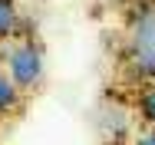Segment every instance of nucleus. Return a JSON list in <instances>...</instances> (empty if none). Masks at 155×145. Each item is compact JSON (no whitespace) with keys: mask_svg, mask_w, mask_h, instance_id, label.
I'll return each instance as SVG.
<instances>
[{"mask_svg":"<svg viewBox=\"0 0 155 145\" xmlns=\"http://www.w3.org/2000/svg\"><path fill=\"white\" fill-rule=\"evenodd\" d=\"M125 63L135 79L155 83V0H135L125 23Z\"/></svg>","mask_w":155,"mask_h":145,"instance_id":"f257e3e1","label":"nucleus"},{"mask_svg":"<svg viewBox=\"0 0 155 145\" xmlns=\"http://www.w3.org/2000/svg\"><path fill=\"white\" fill-rule=\"evenodd\" d=\"M3 56V66L10 73V79L17 83L20 92H30L43 83V73H46V63H43V46L33 40V36H23V40H10L7 50L0 53Z\"/></svg>","mask_w":155,"mask_h":145,"instance_id":"f03ea898","label":"nucleus"},{"mask_svg":"<svg viewBox=\"0 0 155 145\" xmlns=\"http://www.w3.org/2000/svg\"><path fill=\"white\" fill-rule=\"evenodd\" d=\"M20 102H23V92H20L17 83L10 79V73H7V66H3V56H0V116L17 112Z\"/></svg>","mask_w":155,"mask_h":145,"instance_id":"7ed1b4c3","label":"nucleus"},{"mask_svg":"<svg viewBox=\"0 0 155 145\" xmlns=\"http://www.w3.org/2000/svg\"><path fill=\"white\" fill-rule=\"evenodd\" d=\"M17 33H20V10H17V0H0V43L17 40Z\"/></svg>","mask_w":155,"mask_h":145,"instance_id":"20e7f679","label":"nucleus"},{"mask_svg":"<svg viewBox=\"0 0 155 145\" xmlns=\"http://www.w3.org/2000/svg\"><path fill=\"white\" fill-rule=\"evenodd\" d=\"M135 109H139V116H142V119H145V122L155 129V83H149V86L139 92V99H135Z\"/></svg>","mask_w":155,"mask_h":145,"instance_id":"39448f33","label":"nucleus"},{"mask_svg":"<svg viewBox=\"0 0 155 145\" xmlns=\"http://www.w3.org/2000/svg\"><path fill=\"white\" fill-rule=\"evenodd\" d=\"M132 145H155V129H145V132H139V135L132 139Z\"/></svg>","mask_w":155,"mask_h":145,"instance_id":"423d86ee","label":"nucleus"}]
</instances>
